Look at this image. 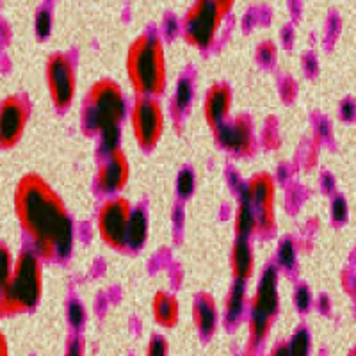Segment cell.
<instances>
[{"label": "cell", "mask_w": 356, "mask_h": 356, "mask_svg": "<svg viewBox=\"0 0 356 356\" xmlns=\"http://www.w3.org/2000/svg\"><path fill=\"white\" fill-rule=\"evenodd\" d=\"M15 211L31 248L43 260H65L75 241L72 216L65 202L43 177L29 173L15 191Z\"/></svg>", "instance_id": "cell-1"}, {"label": "cell", "mask_w": 356, "mask_h": 356, "mask_svg": "<svg viewBox=\"0 0 356 356\" xmlns=\"http://www.w3.org/2000/svg\"><path fill=\"white\" fill-rule=\"evenodd\" d=\"M127 114L122 86L111 79H100L89 88L84 102V125L100 138L104 154L120 148V129Z\"/></svg>", "instance_id": "cell-2"}, {"label": "cell", "mask_w": 356, "mask_h": 356, "mask_svg": "<svg viewBox=\"0 0 356 356\" xmlns=\"http://www.w3.org/2000/svg\"><path fill=\"white\" fill-rule=\"evenodd\" d=\"M125 70L138 97H161L168 86L166 52L161 36L148 33L136 38L127 52Z\"/></svg>", "instance_id": "cell-3"}, {"label": "cell", "mask_w": 356, "mask_h": 356, "mask_svg": "<svg viewBox=\"0 0 356 356\" xmlns=\"http://www.w3.org/2000/svg\"><path fill=\"white\" fill-rule=\"evenodd\" d=\"M43 294V259L33 248H25L15 259L11 285L6 298V317L38 307Z\"/></svg>", "instance_id": "cell-4"}, {"label": "cell", "mask_w": 356, "mask_h": 356, "mask_svg": "<svg viewBox=\"0 0 356 356\" xmlns=\"http://www.w3.org/2000/svg\"><path fill=\"white\" fill-rule=\"evenodd\" d=\"M232 2L221 0H200L187 9L184 17V38L191 47L198 50L211 49L216 43L222 20L232 11Z\"/></svg>", "instance_id": "cell-5"}, {"label": "cell", "mask_w": 356, "mask_h": 356, "mask_svg": "<svg viewBox=\"0 0 356 356\" xmlns=\"http://www.w3.org/2000/svg\"><path fill=\"white\" fill-rule=\"evenodd\" d=\"M134 209L123 196H109L97 212V230L100 239L113 250H125Z\"/></svg>", "instance_id": "cell-6"}, {"label": "cell", "mask_w": 356, "mask_h": 356, "mask_svg": "<svg viewBox=\"0 0 356 356\" xmlns=\"http://www.w3.org/2000/svg\"><path fill=\"white\" fill-rule=\"evenodd\" d=\"M166 125V116L159 98L136 97L130 109V127L136 143L143 150H152L161 141Z\"/></svg>", "instance_id": "cell-7"}, {"label": "cell", "mask_w": 356, "mask_h": 356, "mask_svg": "<svg viewBox=\"0 0 356 356\" xmlns=\"http://www.w3.org/2000/svg\"><path fill=\"white\" fill-rule=\"evenodd\" d=\"M44 77L54 107L57 111L68 109L77 93V72L72 57L61 52L52 54L44 65Z\"/></svg>", "instance_id": "cell-8"}, {"label": "cell", "mask_w": 356, "mask_h": 356, "mask_svg": "<svg viewBox=\"0 0 356 356\" xmlns=\"http://www.w3.org/2000/svg\"><path fill=\"white\" fill-rule=\"evenodd\" d=\"M243 198H246L251 205L255 207L257 221H259V232L269 234L276 227L275 216V196L276 184L275 178L269 173H257L244 184Z\"/></svg>", "instance_id": "cell-9"}, {"label": "cell", "mask_w": 356, "mask_h": 356, "mask_svg": "<svg viewBox=\"0 0 356 356\" xmlns=\"http://www.w3.org/2000/svg\"><path fill=\"white\" fill-rule=\"evenodd\" d=\"M31 107L22 97H8L0 102V148L9 150L20 143L27 127Z\"/></svg>", "instance_id": "cell-10"}, {"label": "cell", "mask_w": 356, "mask_h": 356, "mask_svg": "<svg viewBox=\"0 0 356 356\" xmlns=\"http://www.w3.org/2000/svg\"><path fill=\"white\" fill-rule=\"evenodd\" d=\"M130 177L129 157L122 148L106 154L97 171V187L109 196H118L125 189Z\"/></svg>", "instance_id": "cell-11"}, {"label": "cell", "mask_w": 356, "mask_h": 356, "mask_svg": "<svg viewBox=\"0 0 356 356\" xmlns=\"http://www.w3.org/2000/svg\"><path fill=\"white\" fill-rule=\"evenodd\" d=\"M216 141L221 148L235 155H246L253 150L255 145V134L250 118L237 116L227 120L221 127L214 130Z\"/></svg>", "instance_id": "cell-12"}, {"label": "cell", "mask_w": 356, "mask_h": 356, "mask_svg": "<svg viewBox=\"0 0 356 356\" xmlns=\"http://www.w3.org/2000/svg\"><path fill=\"white\" fill-rule=\"evenodd\" d=\"M278 271H276V267L271 266L264 269L262 278L255 289V294L251 298L250 314H259V316L273 319L278 312Z\"/></svg>", "instance_id": "cell-13"}, {"label": "cell", "mask_w": 356, "mask_h": 356, "mask_svg": "<svg viewBox=\"0 0 356 356\" xmlns=\"http://www.w3.org/2000/svg\"><path fill=\"white\" fill-rule=\"evenodd\" d=\"M234 93L232 88L225 82H216L207 89L205 102H203V116L212 129H218L222 123L230 120Z\"/></svg>", "instance_id": "cell-14"}, {"label": "cell", "mask_w": 356, "mask_h": 356, "mask_svg": "<svg viewBox=\"0 0 356 356\" xmlns=\"http://www.w3.org/2000/svg\"><path fill=\"white\" fill-rule=\"evenodd\" d=\"M230 269L234 282L248 284L255 275V253L248 239H235L230 251Z\"/></svg>", "instance_id": "cell-15"}, {"label": "cell", "mask_w": 356, "mask_h": 356, "mask_svg": "<svg viewBox=\"0 0 356 356\" xmlns=\"http://www.w3.org/2000/svg\"><path fill=\"white\" fill-rule=\"evenodd\" d=\"M193 321L200 335L211 337L218 330L219 312L216 301L211 294L202 292L193 305Z\"/></svg>", "instance_id": "cell-16"}, {"label": "cell", "mask_w": 356, "mask_h": 356, "mask_svg": "<svg viewBox=\"0 0 356 356\" xmlns=\"http://www.w3.org/2000/svg\"><path fill=\"white\" fill-rule=\"evenodd\" d=\"M152 314L161 328H175L180 319V303L177 296L168 291H159L152 301Z\"/></svg>", "instance_id": "cell-17"}, {"label": "cell", "mask_w": 356, "mask_h": 356, "mask_svg": "<svg viewBox=\"0 0 356 356\" xmlns=\"http://www.w3.org/2000/svg\"><path fill=\"white\" fill-rule=\"evenodd\" d=\"M234 230L237 239H248L255 232H259V221H257V212L255 207L251 205L246 198L241 196L239 205H237V211H235L234 218Z\"/></svg>", "instance_id": "cell-18"}, {"label": "cell", "mask_w": 356, "mask_h": 356, "mask_svg": "<svg viewBox=\"0 0 356 356\" xmlns=\"http://www.w3.org/2000/svg\"><path fill=\"white\" fill-rule=\"evenodd\" d=\"M248 305V294H246V284L241 282H234L225 300V319L228 324H235L243 317L246 312Z\"/></svg>", "instance_id": "cell-19"}, {"label": "cell", "mask_w": 356, "mask_h": 356, "mask_svg": "<svg viewBox=\"0 0 356 356\" xmlns=\"http://www.w3.org/2000/svg\"><path fill=\"white\" fill-rule=\"evenodd\" d=\"M13 269H15V257L8 244L0 243V319L6 317V298L11 285Z\"/></svg>", "instance_id": "cell-20"}, {"label": "cell", "mask_w": 356, "mask_h": 356, "mask_svg": "<svg viewBox=\"0 0 356 356\" xmlns=\"http://www.w3.org/2000/svg\"><path fill=\"white\" fill-rule=\"evenodd\" d=\"M148 237V216L143 209H134L132 219L129 227V239H127V248L139 250L146 243Z\"/></svg>", "instance_id": "cell-21"}, {"label": "cell", "mask_w": 356, "mask_h": 356, "mask_svg": "<svg viewBox=\"0 0 356 356\" xmlns=\"http://www.w3.org/2000/svg\"><path fill=\"white\" fill-rule=\"evenodd\" d=\"M273 319L269 317L259 316V314H250V321H248V330H250V348H259L264 340L267 339L269 332H271Z\"/></svg>", "instance_id": "cell-22"}, {"label": "cell", "mask_w": 356, "mask_h": 356, "mask_svg": "<svg viewBox=\"0 0 356 356\" xmlns=\"http://www.w3.org/2000/svg\"><path fill=\"white\" fill-rule=\"evenodd\" d=\"M193 95H195V88H193L191 79H180L177 84V89H175V97H173L175 113L178 114L184 113V111L191 106Z\"/></svg>", "instance_id": "cell-23"}, {"label": "cell", "mask_w": 356, "mask_h": 356, "mask_svg": "<svg viewBox=\"0 0 356 356\" xmlns=\"http://www.w3.org/2000/svg\"><path fill=\"white\" fill-rule=\"evenodd\" d=\"M289 355L291 356H310L312 349V340L310 333L307 328H298L294 332V335L291 337V340L287 342Z\"/></svg>", "instance_id": "cell-24"}, {"label": "cell", "mask_w": 356, "mask_h": 356, "mask_svg": "<svg viewBox=\"0 0 356 356\" xmlns=\"http://www.w3.org/2000/svg\"><path fill=\"white\" fill-rule=\"evenodd\" d=\"M34 29H36V34L40 40L49 38L50 31H52V13L47 8H41L36 13V20H34Z\"/></svg>", "instance_id": "cell-25"}, {"label": "cell", "mask_w": 356, "mask_h": 356, "mask_svg": "<svg viewBox=\"0 0 356 356\" xmlns=\"http://www.w3.org/2000/svg\"><path fill=\"white\" fill-rule=\"evenodd\" d=\"M195 173L191 170H184L180 171L177 178V191L178 195L182 196V198H189L193 195V191H195Z\"/></svg>", "instance_id": "cell-26"}, {"label": "cell", "mask_w": 356, "mask_h": 356, "mask_svg": "<svg viewBox=\"0 0 356 356\" xmlns=\"http://www.w3.org/2000/svg\"><path fill=\"white\" fill-rule=\"evenodd\" d=\"M66 316H68L70 326L75 330H79L81 326H84V323H86V308L82 307L79 301L73 300V301H70Z\"/></svg>", "instance_id": "cell-27"}, {"label": "cell", "mask_w": 356, "mask_h": 356, "mask_svg": "<svg viewBox=\"0 0 356 356\" xmlns=\"http://www.w3.org/2000/svg\"><path fill=\"white\" fill-rule=\"evenodd\" d=\"M170 353V344L168 340L162 335L155 333L150 340H148V346H146V356H168Z\"/></svg>", "instance_id": "cell-28"}, {"label": "cell", "mask_w": 356, "mask_h": 356, "mask_svg": "<svg viewBox=\"0 0 356 356\" xmlns=\"http://www.w3.org/2000/svg\"><path fill=\"white\" fill-rule=\"evenodd\" d=\"M294 260H296L294 243H292L291 239H285L284 243L280 244V248H278V262H280V266L292 267V266H294Z\"/></svg>", "instance_id": "cell-29"}, {"label": "cell", "mask_w": 356, "mask_h": 356, "mask_svg": "<svg viewBox=\"0 0 356 356\" xmlns=\"http://www.w3.org/2000/svg\"><path fill=\"white\" fill-rule=\"evenodd\" d=\"M294 305L300 312H307L308 308H310L312 294H310V289H308L307 285H300V287L296 289Z\"/></svg>", "instance_id": "cell-30"}, {"label": "cell", "mask_w": 356, "mask_h": 356, "mask_svg": "<svg viewBox=\"0 0 356 356\" xmlns=\"http://www.w3.org/2000/svg\"><path fill=\"white\" fill-rule=\"evenodd\" d=\"M332 218L335 219L337 222H342L348 218V203H346L344 198L337 196L332 202Z\"/></svg>", "instance_id": "cell-31"}, {"label": "cell", "mask_w": 356, "mask_h": 356, "mask_svg": "<svg viewBox=\"0 0 356 356\" xmlns=\"http://www.w3.org/2000/svg\"><path fill=\"white\" fill-rule=\"evenodd\" d=\"M84 340L81 337H72L68 342V348H66L65 356H84Z\"/></svg>", "instance_id": "cell-32"}, {"label": "cell", "mask_w": 356, "mask_h": 356, "mask_svg": "<svg viewBox=\"0 0 356 356\" xmlns=\"http://www.w3.org/2000/svg\"><path fill=\"white\" fill-rule=\"evenodd\" d=\"M276 57V47L273 43H262L259 47V59L262 63H266V65H269V63L273 61Z\"/></svg>", "instance_id": "cell-33"}, {"label": "cell", "mask_w": 356, "mask_h": 356, "mask_svg": "<svg viewBox=\"0 0 356 356\" xmlns=\"http://www.w3.org/2000/svg\"><path fill=\"white\" fill-rule=\"evenodd\" d=\"M340 114H342V118H344V120H353L356 114L355 104H353L351 100L344 102V104H342V107H340Z\"/></svg>", "instance_id": "cell-34"}, {"label": "cell", "mask_w": 356, "mask_h": 356, "mask_svg": "<svg viewBox=\"0 0 356 356\" xmlns=\"http://www.w3.org/2000/svg\"><path fill=\"white\" fill-rule=\"evenodd\" d=\"M267 356H291L289 355V348H287V342H282V344H276L275 348L271 349V353Z\"/></svg>", "instance_id": "cell-35"}, {"label": "cell", "mask_w": 356, "mask_h": 356, "mask_svg": "<svg viewBox=\"0 0 356 356\" xmlns=\"http://www.w3.org/2000/svg\"><path fill=\"white\" fill-rule=\"evenodd\" d=\"M0 356H9L8 340H6V335L2 330H0Z\"/></svg>", "instance_id": "cell-36"}, {"label": "cell", "mask_w": 356, "mask_h": 356, "mask_svg": "<svg viewBox=\"0 0 356 356\" xmlns=\"http://www.w3.org/2000/svg\"><path fill=\"white\" fill-rule=\"evenodd\" d=\"M348 356H356V348L355 349H351V351H349V355Z\"/></svg>", "instance_id": "cell-37"}]
</instances>
